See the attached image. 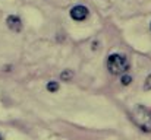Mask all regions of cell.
Returning a JSON list of instances; mask_svg holds the SVG:
<instances>
[{"label":"cell","mask_w":151,"mask_h":140,"mask_svg":"<svg viewBox=\"0 0 151 140\" xmlns=\"http://www.w3.org/2000/svg\"><path fill=\"white\" fill-rule=\"evenodd\" d=\"M57 89H59V83H57V82H53V80H51V82L47 83V91H49V92H56Z\"/></svg>","instance_id":"8992f818"},{"label":"cell","mask_w":151,"mask_h":140,"mask_svg":"<svg viewBox=\"0 0 151 140\" xmlns=\"http://www.w3.org/2000/svg\"><path fill=\"white\" fill-rule=\"evenodd\" d=\"M0 140H1V137H0Z\"/></svg>","instance_id":"30bf717a"},{"label":"cell","mask_w":151,"mask_h":140,"mask_svg":"<svg viewBox=\"0 0 151 140\" xmlns=\"http://www.w3.org/2000/svg\"><path fill=\"white\" fill-rule=\"evenodd\" d=\"M128 58L122 54H111L107 58V69L111 75H122L128 70Z\"/></svg>","instance_id":"7a4b0ae2"},{"label":"cell","mask_w":151,"mask_h":140,"mask_svg":"<svg viewBox=\"0 0 151 140\" xmlns=\"http://www.w3.org/2000/svg\"><path fill=\"white\" fill-rule=\"evenodd\" d=\"M150 28H151V23H150Z\"/></svg>","instance_id":"9c48e42d"},{"label":"cell","mask_w":151,"mask_h":140,"mask_svg":"<svg viewBox=\"0 0 151 140\" xmlns=\"http://www.w3.org/2000/svg\"><path fill=\"white\" fill-rule=\"evenodd\" d=\"M131 117L142 131L151 133V111L148 108H145L144 105H135L131 109Z\"/></svg>","instance_id":"6da1fadb"},{"label":"cell","mask_w":151,"mask_h":140,"mask_svg":"<svg viewBox=\"0 0 151 140\" xmlns=\"http://www.w3.org/2000/svg\"><path fill=\"white\" fill-rule=\"evenodd\" d=\"M6 25H7V28H9L10 31H13V32H21V31H22V21H21V18L16 16V15L7 16Z\"/></svg>","instance_id":"277c9868"},{"label":"cell","mask_w":151,"mask_h":140,"mask_svg":"<svg viewBox=\"0 0 151 140\" xmlns=\"http://www.w3.org/2000/svg\"><path fill=\"white\" fill-rule=\"evenodd\" d=\"M144 88H145L147 91H148V89H151V75L147 77V79H145V86H144Z\"/></svg>","instance_id":"ba28073f"},{"label":"cell","mask_w":151,"mask_h":140,"mask_svg":"<svg viewBox=\"0 0 151 140\" xmlns=\"http://www.w3.org/2000/svg\"><path fill=\"white\" fill-rule=\"evenodd\" d=\"M120 82H122V85H123V86H128V85L132 82V77H131L129 75H123V76H122V79H120Z\"/></svg>","instance_id":"52a82bcc"},{"label":"cell","mask_w":151,"mask_h":140,"mask_svg":"<svg viewBox=\"0 0 151 140\" xmlns=\"http://www.w3.org/2000/svg\"><path fill=\"white\" fill-rule=\"evenodd\" d=\"M72 77H73L72 70H63L62 75H60V79H62V80H70Z\"/></svg>","instance_id":"5b68a950"},{"label":"cell","mask_w":151,"mask_h":140,"mask_svg":"<svg viewBox=\"0 0 151 140\" xmlns=\"http://www.w3.org/2000/svg\"><path fill=\"white\" fill-rule=\"evenodd\" d=\"M88 15H90L88 9H87L85 6H82V4H76V6H73V7L70 9V18H72L73 21H76V22L85 21V19L88 18Z\"/></svg>","instance_id":"3957f363"}]
</instances>
